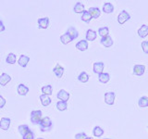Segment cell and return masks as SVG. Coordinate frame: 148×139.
<instances>
[{
  "mask_svg": "<svg viewBox=\"0 0 148 139\" xmlns=\"http://www.w3.org/2000/svg\"><path fill=\"white\" fill-rule=\"evenodd\" d=\"M42 111L41 110H32L31 112V122L32 124H40L42 120Z\"/></svg>",
  "mask_w": 148,
  "mask_h": 139,
  "instance_id": "cell-2",
  "label": "cell"
},
{
  "mask_svg": "<svg viewBox=\"0 0 148 139\" xmlns=\"http://www.w3.org/2000/svg\"><path fill=\"white\" fill-rule=\"evenodd\" d=\"M10 122L11 120L9 118H2L1 120H0V128L4 131H8L9 129V126H10Z\"/></svg>",
  "mask_w": 148,
  "mask_h": 139,
  "instance_id": "cell-7",
  "label": "cell"
},
{
  "mask_svg": "<svg viewBox=\"0 0 148 139\" xmlns=\"http://www.w3.org/2000/svg\"><path fill=\"white\" fill-rule=\"evenodd\" d=\"M37 139H45V138H37Z\"/></svg>",
  "mask_w": 148,
  "mask_h": 139,
  "instance_id": "cell-41",
  "label": "cell"
},
{
  "mask_svg": "<svg viewBox=\"0 0 148 139\" xmlns=\"http://www.w3.org/2000/svg\"><path fill=\"white\" fill-rule=\"evenodd\" d=\"M18 95H21V96H26L28 93H29V88L25 85H23V83H20V85H18Z\"/></svg>",
  "mask_w": 148,
  "mask_h": 139,
  "instance_id": "cell-15",
  "label": "cell"
},
{
  "mask_svg": "<svg viewBox=\"0 0 148 139\" xmlns=\"http://www.w3.org/2000/svg\"><path fill=\"white\" fill-rule=\"evenodd\" d=\"M103 139H111V138H103Z\"/></svg>",
  "mask_w": 148,
  "mask_h": 139,
  "instance_id": "cell-40",
  "label": "cell"
},
{
  "mask_svg": "<svg viewBox=\"0 0 148 139\" xmlns=\"http://www.w3.org/2000/svg\"><path fill=\"white\" fill-rule=\"evenodd\" d=\"M67 34H69V35L71 37V39L74 40V39H76L78 38V36H79V32L78 31L76 30V28H74V27H69V29L67 30Z\"/></svg>",
  "mask_w": 148,
  "mask_h": 139,
  "instance_id": "cell-18",
  "label": "cell"
},
{
  "mask_svg": "<svg viewBox=\"0 0 148 139\" xmlns=\"http://www.w3.org/2000/svg\"><path fill=\"white\" fill-rule=\"evenodd\" d=\"M88 11H89L90 15L92 16V19H97V18H99L101 15V11L98 8H90Z\"/></svg>",
  "mask_w": 148,
  "mask_h": 139,
  "instance_id": "cell-17",
  "label": "cell"
},
{
  "mask_svg": "<svg viewBox=\"0 0 148 139\" xmlns=\"http://www.w3.org/2000/svg\"><path fill=\"white\" fill-rule=\"evenodd\" d=\"M22 139H34V133L30 130L24 136H22Z\"/></svg>",
  "mask_w": 148,
  "mask_h": 139,
  "instance_id": "cell-34",
  "label": "cell"
},
{
  "mask_svg": "<svg viewBox=\"0 0 148 139\" xmlns=\"http://www.w3.org/2000/svg\"><path fill=\"white\" fill-rule=\"evenodd\" d=\"M116 98L115 92H106L105 94V102L108 105H113Z\"/></svg>",
  "mask_w": 148,
  "mask_h": 139,
  "instance_id": "cell-4",
  "label": "cell"
},
{
  "mask_svg": "<svg viewBox=\"0 0 148 139\" xmlns=\"http://www.w3.org/2000/svg\"><path fill=\"white\" fill-rule=\"evenodd\" d=\"M54 72V74L56 76H57V78H61L63 73H64V68L62 66H60L59 64H58L57 66H56L53 70Z\"/></svg>",
  "mask_w": 148,
  "mask_h": 139,
  "instance_id": "cell-16",
  "label": "cell"
},
{
  "mask_svg": "<svg viewBox=\"0 0 148 139\" xmlns=\"http://www.w3.org/2000/svg\"><path fill=\"white\" fill-rule=\"evenodd\" d=\"M76 48L80 51H85L88 49V42L86 40H81L76 44Z\"/></svg>",
  "mask_w": 148,
  "mask_h": 139,
  "instance_id": "cell-14",
  "label": "cell"
},
{
  "mask_svg": "<svg viewBox=\"0 0 148 139\" xmlns=\"http://www.w3.org/2000/svg\"><path fill=\"white\" fill-rule=\"evenodd\" d=\"M73 10L75 13H83V11H84V5L82 4L81 2L76 3L73 8Z\"/></svg>",
  "mask_w": 148,
  "mask_h": 139,
  "instance_id": "cell-24",
  "label": "cell"
},
{
  "mask_svg": "<svg viewBox=\"0 0 148 139\" xmlns=\"http://www.w3.org/2000/svg\"><path fill=\"white\" fill-rule=\"evenodd\" d=\"M5 29H6V28H5V25H4V23L0 21V32H3V31H5Z\"/></svg>",
  "mask_w": 148,
  "mask_h": 139,
  "instance_id": "cell-38",
  "label": "cell"
},
{
  "mask_svg": "<svg viewBox=\"0 0 148 139\" xmlns=\"http://www.w3.org/2000/svg\"><path fill=\"white\" fill-rule=\"evenodd\" d=\"M38 26L41 29H47L49 26V18H41L38 20Z\"/></svg>",
  "mask_w": 148,
  "mask_h": 139,
  "instance_id": "cell-9",
  "label": "cell"
},
{
  "mask_svg": "<svg viewBox=\"0 0 148 139\" xmlns=\"http://www.w3.org/2000/svg\"><path fill=\"white\" fill-rule=\"evenodd\" d=\"M96 36H97V34L96 32H95L94 30H87L86 32V40L87 41H94L96 39Z\"/></svg>",
  "mask_w": 148,
  "mask_h": 139,
  "instance_id": "cell-20",
  "label": "cell"
},
{
  "mask_svg": "<svg viewBox=\"0 0 148 139\" xmlns=\"http://www.w3.org/2000/svg\"><path fill=\"white\" fill-rule=\"evenodd\" d=\"M92 133L95 137H100L104 134V130L102 129L100 126H95L92 130Z\"/></svg>",
  "mask_w": 148,
  "mask_h": 139,
  "instance_id": "cell-28",
  "label": "cell"
},
{
  "mask_svg": "<svg viewBox=\"0 0 148 139\" xmlns=\"http://www.w3.org/2000/svg\"><path fill=\"white\" fill-rule=\"evenodd\" d=\"M57 109L60 111H64L68 109V104L67 102H64V101H58L57 103Z\"/></svg>",
  "mask_w": 148,
  "mask_h": 139,
  "instance_id": "cell-33",
  "label": "cell"
},
{
  "mask_svg": "<svg viewBox=\"0 0 148 139\" xmlns=\"http://www.w3.org/2000/svg\"><path fill=\"white\" fill-rule=\"evenodd\" d=\"M138 35L140 36L141 38H145L148 35V26L145 24H143L140 29L138 30Z\"/></svg>",
  "mask_w": 148,
  "mask_h": 139,
  "instance_id": "cell-13",
  "label": "cell"
},
{
  "mask_svg": "<svg viewBox=\"0 0 148 139\" xmlns=\"http://www.w3.org/2000/svg\"><path fill=\"white\" fill-rule=\"evenodd\" d=\"M40 129L42 132H48L53 127V122L49 117H45L42 119L40 122Z\"/></svg>",
  "mask_w": 148,
  "mask_h": 139,
  "instance_id": "cell-1",
  "label": "cell"
},
{
  "mask_svg": "<svg viewBox=\"0 0 148 139\" xmlns=\"http://www.w3.org/2000/svg\"><path fill=\"white\" fill-rule=\"evenodd\" d=\"M57 97L60 100V101H64V102H67L69 98V94L64 89H61L57 95Z\"/></svg>",
  "mask_w": 148,
  "mask_h": 139,
  "instance_id": "cell-6",
  "label": "cell"
},
{
  "mask_svg": "<svg viewBox=\"0 0 148 139\" xmlns=\"http://www.w3.org/2000/svg\"><path fill=\"white\" fill-rule=\"evenodd\" d=\"M138 105L141 108H146L148 107V97L147 96H142L138 101Z\"/></svg>",
  "mask_w": 148,
  "mask_h": 139,
  "instance_id": "cell-30",
  "label": "cell"
},
{
  "mask_svg": "<svg viewBox=\"0 0 148 139\" xmlns=\"http://www.w3.org/2000/svg\"><path fill=\"white\" fill-rule=\"evenodd\" d=\"M40 100H41V103L44 107H46V106H49L51 104V101L52 99L50 98L49 96H46V95H41L40 96Z\"/></svg>",
  "mask_w": 148,
  "mask_h": 139,
  "instance_id": "cell-19",
  "label": "cell"
},
{
  "mask_svg": "<svg viewBox=\"0 0 148 139\" xmlns=\"http://www.w3.org/2000/svg\"><path fill=\"white\" fill-rule=\"evenodd\" d=\"M88 136H86L85 133H79L75 136V139H86Z\"/></svg>",
  "mask_w": 148,
  "mask_h": 139,
  "instance_id": "cell-36",
  "label": "cell"
},
{
  "mask_svg": "<svg viewBox=\"0 0 148 139\" xmlns=\"http://www.w3.org/2000/svg\"><path fill=\"white\" fill-rule=\"evenodd\" d=\"M98 34L99 35L103 38V37H106V36H108V34H109V29H108V27H106V26H104V27H101L98 29Z\"/></svg>",
  "mask_w": 148,
  "mask_h": 139,
  "instance_id": "cell-26",
  "label": "cell"
},
{
  "mask_svg": "<svg viewBox=\"0 0 148 139\" xmlns=\"http://www.w3.org/2000/svg\"><path fill=\"white\" fill-rule=\"evenodd\" d=\"M145 65L138 64V65H135V66L133 67V73L137 76H142L143 74L145 73Z\"/></svg>",
  "mask_w": 148,
  "mask_h": 139,
  "instance_id": "cell-5",
  "label": "cell"
},
{
  "mask_svg": "<svg viewBox=\"0 0 148 139\" xmlns=\"http://www.w3.org/2000/svg\"><path fill=\"white\" fill-rule=\"evenodd\" d=\"M81 19H82V21H84V22H86V23H89L92 18V16L90 15L89 11H88V10H84V11H83V13H82V15Z\"/></svg>",
  "mask_w": 148,
  "mask_h": 139,
  "instance_id": "cell-25",
  "label": "cell"
},
{
  "mask_svg": "<svg viewBox=\"0 0 148 139\" xmlns=\"http://www.w3.org/2000/svg\"><path fill=\"white\" fill-rule=\"evenodd\" d=\"M18 132H20V133L21 134V136H24L25 134L30 131V128H29V126H28V125L22 124V125H20V126H18Z\"/></svg>",
  "mask_w": 148,
  "mask_h": 139,
  "instance_id": "cell-27",
  "label": "cell"
},
{
  "mask_svg": "<svg viewBox=\"0 0 148 139\" xmlns=\"http://www.w3.org/2000/svg\"><path fill=\"white\" fill-rule=\"evenodd\" d=\"M86 139H94V138H92V137H87Z\"/></svg>",
  "mask_w": 148,
  "mask_h": 139,
  "instance_id": "cell-39",
  "label": "cell"
},
{
  "mask_svg": "<svg viewBox=\"0 0 148 139\" xmlns=\"http://www.w3.org/2000/svg\"><path fill=\"white\" fill-rule=\"evenodd\" d=\"M103 11L106 14H110L114 11V6L111 3H105L103 6Z\"/></svg>",
  "mask_w": 148,
  "mask_h": 139,
  "instance_id": "cell-22",
  "label": "cell"
},
{
  "mask_svg": "<svg viewBox=\"0 0 148 139\" xmlns=\"http://www.w3.org/2000/svg\"><path fill=\"white\" fill-rule=\"evenodd\" d=\"M60 41H61V43L63 45H68L69 43H71V42L72 41V39H71V37L69 35V34L65 32L64 34H62L61 36H60Z\"/></svg>",
  "mask_w": 148,
  "mask_h": 139,
  "instance_id": "cell-23",
  "label": "cell"
},
{
  "mask_svg": "<svg viewBox=\"0 0 148 139\" xmlns=\"http://www.w3.org/2000/svg\"><path fill=\"white\" fill-rule=\"evenodd\" d=\"M16 55L15 54H13V53H9L8 55V57L6 58V62L8 63V64H14V63H16Z\"/></svg>",
  "mask_w": 148,
  "mask_h": 139,
  "instance_id": "cell-32",
  "label": "cell"
},
{
  "mask_svg": "<svg viewBox=\"0 0 148 139\" xmlns=\"http://www.w3.org/2000/svg\"><path fill=\"white\" fill-rule=\"evenodd\" d=\"M78 80L81 83H87L89 81V75H88V73H86L85 72H82L80 73V75L78 76Z\"/></svg>",
  "mask_w": 148,
  "mask_h": 139,
  "instance_id": "cell-29",
  "label": "cell"
},
{
  "mask_svg": "<svg viewBox=\"0 0 148 139\" xmlns=\"http://www.w3.org/2000/svg\"><path fill=\"white\" fill-rule=\"evenodd\" d=\"M6 105V99L2 96H0V109H2Z\"/></svg>",
  "mask_w": 148,
  "mask_h": 139,
  "instance_id": "cell-37",
  "label": "cell"
},
{
  "mask_svg": "<svg viewBox=\"0 0 148 139\" xmlns=\"http://www.w3.org/2000/svg\"><path fill=\"white\" fill-rule=\"evenodd\" d=\"M30 61V58L28 57V56H25V55H21L20 58L18 60V63L20 66H21L22 68H25L27 66V64L29 63Z\"/></svg>",
  "mask_w": 148,
  "mask_h": 139,
  "instance_id": "cell-12",
  "label": "cell"
},
{
  "mask_svg": "<svg viewBox=\"0 0 148 139\" xmlns=\"http://www.w3.org/2000/svg\"><path fill=\"white\" fill-rule=\"evenodd\" d=\"M129 20H131V15H130L126 10H122L119 14L118 22L119 23V24H124V23L127 22Z\"/></svg>",
  "mask_w": 148,
  "mask_h": 139,
  "instance_id": "cell-3",
  "label": "cell"
},
{
  "mask_svg": "<svg viewBox=\"0 0 148 139\" xmlns=\"http://www.w3.org/2000/svg\"><path fill=\"white\" fill-rule=\"evenodd\" d=\"M100 42H101V44L105 46V47H110V46L113 45V43H114L112 38H111L109 35L106 36V37H103V38H101Z\"/></svg>",
  "mask_w": 148,
  "mask_h": 139,
  "instance_id": "cell-8",
  "label": "cell"
},
{
  "mask_svg": "<svg viewBox=\"0 0 148 139\" xmlns=\"http://www.w3.org/2000/svg\"><path fill=\"white\" fill-rule=\"evenodd\" d=\"M52 86L51 85H45L42 87V93H43L44 95H46V96H50L52 95Z\"/></svg>",
  "mask_w": 148,
  "mask_h": 139,
  "instance_id": "cell-31",
  "label": "cell"
},
{
  "mask_svg": "<svg viewBox=\"0 0 148 139\" xmlns=\"http://www.w3.org/2000/svg\"><path fill=\"white\" fill-rule=\"evenodd\" d=\"M92 70H94V72L96 73V74H99L103 72L104 71V63L102 61H99V62H95L94 64V68H92Z\"/></svg>",
  "mask_w": 148,
  "mask_h": 139,
  "instance_id": "cell-11",
  "label": "cell"
},
{
  "mask_svg": "<svg viewBox=\"0 0 148 139\" xmlns=\"http://www.w3.org/2000/svg\"><path fill=\"white\" fill-rule=\"evenodd\" d=\"M142 48L143 51L145 54H148V41H143L142 43Z\"/></svg>",
  "mask_w": 148,
  "mask_h": 139,
  "instance_id": "cell-35",
  "label": "cell"
},
{
  "mask_svg": "<svg viewBox=\"0 0 148 139\" xmlns=\"http://www.w3.org/2000/svg\"><path fill=\"white\" fill-rule=\"evenodd\" d=\"M10 81H11V77L9 76L8 74L2 73L1 75H0V85H2V86L7 85Z\"/></svg>",
  "mask_w": 148,
  "mask_h": 139,
  "instance_id": "cell-10",
  "label": "cell"
},
{
  "mask_svg": "<svg viewBox=\"0 0 148 139\" xmlns=\"http://www.w3.org/2000/svg\"><path fill=\"white\" fill-rule=\"evenodd\" d=\"M98 80L102 83H106L110 80V75H109L108 73L102 72V73H100L99 75H98Z\"/></svg>",
  "mask_w": 148,
  "mask_h": 139,
  "instance_id": "cell-21",
  "label": "cell"
}]
</instances>
